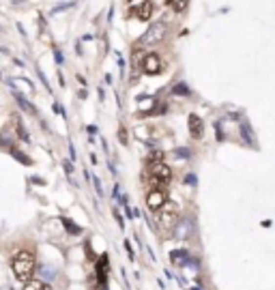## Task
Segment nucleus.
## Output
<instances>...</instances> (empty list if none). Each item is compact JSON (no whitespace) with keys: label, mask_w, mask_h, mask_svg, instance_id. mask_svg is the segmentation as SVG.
I'll list each match as a JSON object with an SVG mask.
<instances>
[{"label":"nucleus","mask_w":275,"mask_h":290,"mask_svg":"<svg viewBox=\"0 0 275 290\" xmlns=\"http://www.w3.org/2000/svg\"><path fill=\"white\" fill-rule=\"evenodd\" d=\"M11 267H13V273L20 282H28L35 275L37 269V256L32 254L30 249H20L15 251L13 260H11Z\"/></svg>","instance_id":"nucleus-1"},{"label":"nucleus","mask_w":275,"mask_h":290,"mask_svg":"<svg viewBox=\"0 0 275 290\" xmlns=\"http://www.w3.org/2000/svg\"><path fill=\"white\" fill-rule=\"evenodd\" d=\"M144 179H147V183L150 185V189H166L168 183L172 181V168L170 166H166L164 161H159V164H150V168L147 170Z\"/></svg>","instance_id":"nucleus-2"},{"label":"nucleus","mask_w":275,"mask_h":290,"mask_svg":"<svg viewBox=\"0 0 275 290\" xmlns=\"http://www.w3.org/2000/svg\"><path fill=\"white\" fill-rule=\"evenodd\" d=\"M157 219H159V226L166 230H174L181 222V211H179V204L174 202H166L164 207L159 208L157 213Z\"/></svg>","instance_id":"nucleus-3"},{"label":"nucleus","mask_w":275,"mask_h":290,"mask_svg":"<svg viewBox=\"0 0 275 290\" xmlns=\"http://www.w3.org/2000/svg\"><path fill=\"white\" fill-rule=\"evenodd\" d=\"M144 200H147V207H148L150 213H159V208L168 202V191L166 189H150Z\"/></svg>","instance_id":"nucleus-4"},{"label":"nucleus","mask_w":275,"mask_h":290,"mask_svg":"<svg viewBox=\"0 0 275 290\" xmlns=\"http://www.w3.org/2000/svg\"><path fill=\"white\" fill-rule=\"evenodd\" d=\"M142 69H144V73L147 75H159L161 71H164V62H161L159 54H155V52L147 54L144 61H142Z\"/></svg>","instance_id":"nucleus-5"},{"label":"nucleus","mask_w":275,"mask_h":290,"mask_svg":"<svg viewBox=\"0 0 275 290\" xmlns=\"http://www.w3.org/2000/svg\"><path fill=\"white\" fill-rule=\"evenodd\" d=\"M107 273H110V260H107V254H104V256L97 258V265H95V275L99 279V284L104 290L107 286Z\"/></svg>","instance_id":"nucleus-6"},{"label":"nucleus","mask_w":275,"mask_h":290,"mask_svg":"<svg viewBox=\"0 0 275 290\" xmlns=\"http://www.w3.org/2000/svg\"><path fill=\"white\" fill-rule=\"evenodd\" d=\"M187 129H190V136L193 140H200L202 133H204V123L202 118L198 114H190V118H187Z\"/></svg>","instance_id":"nucleus-7"},{"label":"nucleus","mask_w":275,"mask_h":290,"mask_svg":"<svg viewBox=\"0 0 275 290\" xmlns=\"http://www.w3.org/2000/svg\"><path fill=\"white\" fill-rule=\"evenodd\" d=\"M166 30H168V28H166V24L153 26V28H150L147 35L142 37V41H140V43H148V45H150V43H159V41L166 37Z\"/></svg>","instance_id":"nucleus-8"},{"label":"nucleus","mask_w":275,"mask_h":290,"mask_svg":"<svg viewBox=\"0 0 275 290\" xmlns=\"http://www.w3.org/2000/svg\"><path fill=\"white\" fill-rule=\"evenodd\" d=\"M153 11H155L153 2H150V0H144V2H140L138 7L131 11V15L133 18H138V20H142V21H147V20L153 18Z\"/></svg>","instance_id":"nucleus-9"},{"label":"nucleus","mask_w":275,"mask_h":290,"mask_svg":"<svg viewBox=\"0 0 275 290\" xmlns=\"http://www.w3.org/2000/svg\"><path fill=\"white\" fill-rule=\"evenodd\" d=\"M11 125H13V129H15V133H18V138H20V140L28 142V133H26V129H24V125H21V121H20V116H18V114L11 118Z\"/></svg>","instance_id":"nucleus-10"},{"label":"nucleus","mask_w":275,"mask_h":290,"mask_svg":"<svg viewBox=\"0 0 275 290\" xmlns=\"http://www.w3.org/2000/svg\"><path fill=\"white\" fill-rule=\"evenodd\" d=\"M170 7L176 11V13H183L187 7H190V0H168Z\"/></svg>","instance_id":"nucleus-11"},{"label":"nucleus","mask_w":275,"mask_h":290,"mask_svg":"<svg viewBox=\"0 0 275 290\" xmlns=\"http://www.w3.org/2000/svg\"><path fill=\"white\" fill-rule=\"evenodd\" d=\"M21 290H43V282H39V279H28V282H24V288Z\"/></svg>","instance_id":"nucleus-12"},{"label":"nucleus","mask_w":275,"mask_h":290,"mask_svg":"<svg viewBox=\"0 0 275 290\" xmlns=\"http://www.w3.org/2000/svg\"><path fill=\"white\" fill-rule=\"evenodd\" d=\"M15 99H18V101H20V105H21V107H24V110H26V112H30V114H35V107H32V105L28 104V101H26V99H24V97H21V95H15Z\"/></svg>","instance_id":"nucleus-13"},{"label":"nucleus","mask_w":275,"mask_h":290,"mask_svg":"<svg viewBox=\"0 0 275 290\" xmlns=\"http://www.w3.org/2000/svg\"><path fill=\"white\" fill-rule=\"evenodd\" d=\"M63 224H64V228H67L71 234H80V232H82V230H80L78 226H73V222H71V219H63Z\"/></svg>","instance_id":"nucleus-14"},{"label":"nucleus","mask_w":275,"mask_h":290,"mask_svg":"<svg viewBox=\"0 0 275 290\" xmlns=\"http://www.w3.org/2000/svg\"><path fill=\"white\" fill-rule=\"evenodd\" d=\"M172 90H174L176 95H190V88H187L185 84H176V86H174V88H172Z\"/></svg>","instance_id":"nucleus-15"},{"label":"nucleus","mask_w":275,"mask_h":290,"mask_svg":"<svg viewBox=\"0 0 275 290\" xmlns=\"http://www.w3.org/2000/svg\"><path fill=\"white\" fill-rule=\"evenodd\" d=\"M118 140H121L123 144H127V131H125V127L118 129Z\"/></svg>","instance_id":"nucleus-16"},{"label":"nucleus","mask_w":275,"mask_h":290,"mask_svg":"<svg viewBox=\"0 0 275 290\" xmlns=\"http://www.w3.org/2000/svg\"><path fill=\"white\" fill-rule=\"evenodd\" d=\"M176 153H181L179 157H191V150H185V148H179Z\"/></svg>","instance_id":"nucleus-17"},{"label":"nucleus","mask_w":275,"mask_h":290,"mask_svg":"<svg viewBox=\"0 0 275 290\" xmlns=\"http://www.w3.org/2000/svg\"><path fill=\"white\" fill-rule=\"evenodd\" d=\"M114 217H116V222H118V226H121V228H123V226H125V224H123V217H121V213H118V211H116V208H114Z\"/></svg>","instance_id":"nucleus-18"},{"label":"nucleus","mask_w":275,"mask_h":290,"mask_svg":"<svg viewBox=\"0 0 275 290\" xmlns=\"http://www.w3.org/2000/svg\"><path fill=\"white\" fill-rule=\"evenodd\" d=\"M125 249H127L129 258H131V260H133V249H131V245H129V241H125Z\"/></svg>","instance_id":"nucleus-19"},{"label":"nucleus","mask_w":275,"mask_h":290,"mask_svg":"<svg viewBox=\"0 0 275 290\" xmlns=\"http://www.w3.org/2000/svg\"><path fill=\"white\" fill-rule=\"evenodd\" d=\"M43 290H52V286H47V284H43Z\"/></svg>","instance_id":"nucleus-20"}]
</instances>
